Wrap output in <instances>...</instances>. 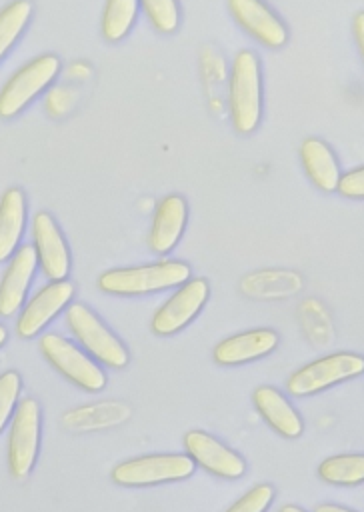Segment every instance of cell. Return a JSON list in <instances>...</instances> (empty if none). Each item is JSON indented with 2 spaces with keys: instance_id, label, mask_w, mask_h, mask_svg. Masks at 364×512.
<instances>
[{
  "instance_id": "cell-14",
  "label": "cell",
  "mask_w": 364,
  "mask_h": 512,
  "mask_svg": "<svg viewBox=\"0 0 364 512\" xmlns=\"http://www.w3.org/2000/svg\"><path fill=\"white\" fill-rule=\"evenodd\" d=\"M36 264H38L36 250L30 244L20 246L12 254L0 280V316H12L14 312L20 310L26 298L30 280L34 276Z\"/></svg>"
},
{
  "instance_id": "cell-23",
  "label": "cell",
  "mask_w": 364,
  "mask_h": 512,
  "mask_svg": "<svg viewBox=\"0 0 364 512\" xmlns=\"http://www.w3.org/2000/svg\"><path fill=\"white\" fill-rule=\"evenodd\" d=\"M318 474L330 484H360L364 482V454L330 456L318 466Z\"/></svg>"
},
{
  "instance_id": "cell-9",
  "label": "cell",
  "mask_w": 364,
  "mask_h": 512,
  "mask_svg": "<svg viewBox=\"0 0 364 512\" xmlns=\"http://www.w3.org/2000/svg\"><path fill=\"white\" fill-rule=\"evenodd\" d=\"M208 282L204 278H192L180 284L172 296L154 312L150 328L158 336H170L182 330L202 310L208 300Z\"/></svg>"
},
{
  "instance_id": "cell-21",
  "label": "cell",
  "mask_w": 364,
  "mask_h": 512,
  "mask_svg": "<svg viewBox=\"0 0 364 512\" xmlns=\"http://www.w3.org/2000/svg\"><path fill=\"white\" fill-rule=\"evenodd\" d=\"M128 408L120 402H102L92 406H80L64 414V426L72 430H98L114 426L126 420Z\"/></svg>"
},
{
  "instance_id": "cell-6",
  "label": "cell",
  "mask_w": 364,
  "mask_h": 512,
  "mask_svg": "<svg viewBox=\"0 0 364 512\" xmlns=\"http://www.w3.org/2000/svg\"><path fill=\"white\" fill-rule=\"evenodd\" d=\"M194 472L188 454H148L124 460L112 468V480L120 486H154L184 480Z\"/></svg>"
},
{
  "instance_id": "cell-12",
  "label": "cell",
  "mask_w": 364,
  "mask_h": 512,
  "mask_svg": "<svg viewBox=\"0 0 364 512\" xmlns=\"http://www.w3.org/2000/svg\"><path fill=\"white\" fill-rule=\"evenodd\" d=\"M184 448L194 464L220 478H240L246 472V462L240 454L202 430H190L184 434Z\"/></svg>"
},
{
  "instance_id": "cell-19",
  "label": "cell",
  "mask_w": 364,
  "mask_h": 512,
  "mask_svg": "<svg viewBox=\"0 0 364 512\" xmlns=\"http://www.w3.org/2000/svg\"><path fill=\"white\" fill-rule=\"evenodd\" d=\"M26 224V200L20 188H8L0 196V262L18 250Z\"/></svg>"
},
{
  "instance_id": "cell-26",
  "label": "cell",
  "mask_w": 364,
  "mask_h": 512,
  "mask_svg": "<svg viewBox=\"0 0 364 512\" xmlns=\"http://www.w3.org/2000/svg\"><path fill=\"white\" fill-rule=\"evenodd\" d=\"M20 394V376L14 370H6L0 374V432L4 430L6 422L14 416L16 402Z\"/></svg>"
},
{
  "instance_id": "cell-31",
  "label": "cell",
  "mask_w": 364,
  "mask_h": 512,
  "mask_svg": "<svg viewBox=\"0 0 364 512\" xmlns=\"http://www.w3.org/2000/svg\"><path fill=\"white\" fill-rule=\"evenodd\" d=\"M278 512H304V510L298 508V506H294V504H286V506H282Z\"/></svg>"
},
{
  "instance_id": "cell-3",
  "label": "cell",
  "mask_w": 364,
  "mask_h": 512,
  "mask_svg": "<svg viewBox=\"0 0 364 512\" xmlns=\"http://www.w3.org/2000/svg\"><path fill=\"white\" fill-rule=\"evenodd\" d=\"M66 324L82 348L102 364L110 368H124L128 364V350L124 344L88 306L80 302L70 304L66 308Z\"/></svg>"
},
{
  "instance_id": "cell-8",
  "label": "cell",
  "mask_w": 364,
  "mask_h": 512,
  "mask_svg": "<svg viewBox=\"0 0 364 512\" xmlns=\"http://www.w3.org/2000/svg\"><path fill=\"white\" fill-rule=\"evenodd\" d=\"M40 444V406L32 398L18 402L8 434V468L14 478L30 474Z\"/></svg>"
},
{
  "instance_id": "cell-17",
  "label": "cell",
  "mask_w": 364,
  "mask_h": 512,
  "mask_svg": "<svg viewBox=\"0 0 364 512\" xmlns=\"http://www.w3.org/2000/svg\"><path fill=\"white\" fill-rule=\"evenodd\" d=\"M258 414L286 438H296L302 434V420L290 402L272 386H258L252 394Z\"/></svg>"
},
{
  "instance_id": "cell-10",
  "label": "cell",
  "mask_w": 364,
  "mask_h": 512,
  "mask_svg": "<svg viewBox=\"0 0 364 512\" xmlns=\"http://www.w3.org/2000/svg\"><path fill=\"white\" fill-rule=\"evenodd\" d=\"M74 296V284L54 280L42 286L22 308L16 320V332L22 338H34L58 312H62Z\"/></svg>"
},
{
  "instance_id": "cell-7",
  "label": "cell",
  "mask_w": 364,
  "mask_h": 512,
  "mask_svg": "<svg viewBox=\"0 0 364 512\" xmlns=\"http://www.w3.org/2000/svg\"><path fill=\"white\" fill-rule=\"evenodd\" d=\"M40 352L62 376H66L76 386L88 392H98L106 386L104 370L64 336L44 334L40 338Z\"/></svg>"
},
{
  "instance_id": "cell-32",
  "label": "cell",
  "mask_w": 364,
  "mask_h": 512,
  "mask_svg": "<svg viewBox=\"0 0 364 512\" xmlns=\"http://www.w3.org/2000/svg\"><path fill=\"white\" fill-rule=\"evenodd\" d=\"M6 338H8V332H6V328L0 324V346L6 342Z\"/></svg>"
},
{
  "instance_id": "cell-22",
  "label": "cell",
  "mask_w": 364,
  "mask_h": 512,
  "mask_svg": "<svg viewBox=\"0 0 364 512\" xmlns=\"http://www.w3.org/2000/svg\"><path fill=\"white\" fill-rule=\"evenodd\" d=\"M138 0H106L102 10L100 30L104 40L118 42L122 40L138 16Z\"/></svg>"
},
{
  "instance_id": "cell-1",
  "label": "cell",
  "mask_w": 364,
  "mask_h": 512,
  "mask_svg": "<svg viewBox=\"0 0 364 512\" xmlns=\"http://www.w3.org/2000/svg\"><path fill=\"white\" fill-rule=\"evenodd\" d=\"M190 280V266L180 260H156L140 266L112 268L98 276V288L116 296H142Z\"/></svg>"
},
{
  "instance_id": "cell-18",
  "label": "cell",
  "mask_w": 364,
  "mask_h": 512,
  "mask_svg": "<svg viewBox=\"0 0 364 512\" xmlns=\"http://www.w3.org/2000/svg\"><path fill=\"white\" fill-rule=\"evenodd\" d=\"M300 160L306 176L324 192H334L340 180V166L332 148L320 138H306L300 144Z\"/></svg>"
},
{
  "instance_id": "cell-29",
  "label": "cell",
  "mask_w": 364,
  "mask_h": 512,
  "mask_svg": "<svg viewBox=\"0 0 364 512\" xmlns=\"http://www.w3.org/2000/svg\"><path fill=\"white\" fill-rule=\"evenodd\" d=\"M352 32H354V40H356V46L360 50V56L364 60V10L354 14V18H352Z\"/></svg>"
},
{
  "instance_id": "cell-11",
  "label": "cell",
  "mask_w": 364,
  "mask_h": 512,
  "mask_svg": "<svg viewBox=\"0 0 364 512\" xmlns=\"http://www.w3.org/2000/svg\"><path fill=\"white\" fill-rule=\"evenodd\" d=\"M32 240L38 264L46 278L64 280L70 270V254L66 240L48 212H36L32 218Z\"/></svg>"
},
{
  "instance_id": "cell-5",
  "label": "cell",
  "mask_w": 364,
  "mask_h": 512,
  "mask_svg": "<svg viewBox=\"0 0 364 512\" xmlns=\"http://www.w3.org/2000/svg\"><path fill=\"white\" fill-rule=\"evenodd\" d=\"M364 372V356L356 352H334L298 368L286 382L294 396L316 394L328 386L350 380Z\"/></svg>"
},
{
  "instance_id": "cell-2",
  "label": "cell",
  "mask_w": 364,
  "mask_h": 512,
  "mask_svg": "<svg viewBox=\"0 0 364 512\" xmlns=\"http://www.w3.org/2000/svg\"><path fill=\"white\" fill-rule=\"evenodd\" d=\"M228 112L236 132L250 134L262 116L260 62L252 50H240L228 78Z\"/></svg>"
},
{
  "instance_id": "cell-16",
  "label": "cell",
  "mask_w": 364,
  "mask_h": 512,
  "mask_svg": "<svg viewBox=\"0 0 364 512\" xmlns=\"http://www.w3.org/2000/svg\"><path fill=\"white\" fill-rule=\"evenodd\" d=\"M278 344V334L270 328H254L246 332H238L220 340L214 346V362L220 366H236L260 356L270 354Z\"/></svg>"
},
{
  "instance_id": "cell-24",
  "label": "cell",
  "mask_w": 364,
  "mask_h": 512,
  "mask_svg": "<svg viewBox=\"0 0 364 512\" xmlns=\"http://www.w3.org/2000/svg\"><path fill=\"white\" fill-rule=\"evenodd\" d=\"M32 14L28 0H14L0 10V60L14 46L18 36L24 32Z\"/></svg>"
},
{
  "instance_id": "cell-27",
  "label": "cell",
  "mask_w": 364,
  "mask_h": 512,
  "mask_svg": "<svg viewBox=\"0 0 364 512\" xmlns=\"http://www.w3.org/2000/svg\"><path fill=\"white\" fill-rule=\"evenodd\" d=\"M274 498V488L270 484H258L240 496L226 512H266Z\"/></svg>"
},
{
  "instance_id": "cell-4",
  "label": "cell",
  "mask_w": 364,
  "mask_h": 512,
  "mask_svg": "<svg viewBox=\"0 0 364 512\" xmlns=\"http://www.w3.org/2000/svg\"><path fill=\"white\" fill-rule=\"evenodd\" d=\"M60 72V60L54 54H42L18 68L0 90V118H12L44 92Z\"/></svg>"
},
{
  "instance_id": "cell-25",
  "label": "cell",
  "mask_w": 364,
  "mask_h": 512,
  "mask_svg": "<svg viewBox=\"0 0 364 512\" xmlns=\"http://www.w3.org/2000/svg\"><path fill=\"white\" fill-rule=\"evenodd\" d=\"M138 4L158 32L170 34L178 28V22H180L178 0H138Z\"/></svg>"
},
{
  "instance_id": "cell-13",
  "label": "cell",
  "mask_w": 364,
  "mask_h": 512,
  "mask_svg": "<svg viewBox=\"0 0 364 512\" xmlns=\"http://www.w3.org/2000/svg\"><path fill=\"white\" fill-rule=\"evenodd\" d=\"M228 10L236 24L260 44L268 48L286 44L288 30L264 0H228Z\"/></svg>"
},
{
  "instance_id": "cell-30",
  "label": "cell",
  "mask_w": 364,
  "mask_h": 512,
  "mask_svg": "<svg viewBox=\"0 0 364 512\" xmlns=\"http://www.w3.org/2000/svg\"><path fill=\"white\" fill-rule=\"evenodd\" d=\"M314 512H354V510H348V508H342L336 504H318L314 508Z\"/></svg>"
},
{
  "instance_id": "cell-20",
  "label": "cell",
  "mask_w": 364,
  "mask_h": 512,
  "mask_svg": "<svg viewBox=\"0 0 364 512\" xmlns=\"http://www.w3.org/2000/svg\"><path fill=\"white\" fill-rule=\"evenodd\" d=\"M302 288V278L296 272L266 270L250 274L242 280V290L254 298H284Z\"/></svg>"
},
{
  "instance_id": "cell-15",
  "label": "cell",
  "mask_w": 364,
  "mask_h": 512,
  "mask_svg": "<svg viewBox=\"0 0 364 512\" xmlns=\"http://www.w3.org/2000/svg\"><path fill=\"white\" fill-rule=\"evenodd\" d=\"M188 218L186 200L180 194L164 196L152 216L148 246L156 254H168L180 240Z\"/></svg>"
},
{
  "instance_id": "cell-28",
  "label": "cell",
  "mask_w": 364,
  "mask_h": 512,
  "mask_svg": "<svg viewBox=\"0 0 364 512\" xmlns=\"http://www.w3.org/2000/svg\"><path fill=\"white\" fill-rule=\"evenodd\" d=\"M336 190L346 198H364V166L352 168L342 174Z\"/></svg>"
}]
</instances>
